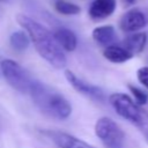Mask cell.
<instances>
[{
	"label": "cell",
	"mask_w": 148,
	"mask_h": 148,
	"mask_svg": "<svg viewBox=\"0 0 148 148\" xmlns=\"http://www.w3.org/2000/svg\"><path fill=\"white\" fill-rule=\"evenodd\" d=\"M147 44V34L146 32H133L124 38L121 45L130 51L133 56L139 54L143 51Z\"/></svg>",
	"instance_id": "13"
},
{
	"label": "cell",
	"mask_w": 148,
	"mask_h": 148,
	"mask_svg": "<svg viewBox=\"0 0 148 148\" xmlns=\"http://www.w3.org/2000/svg\"><path fill=\"white\" fill-rule=\"evenodd\" d=\"M54 9L57 13L61 14V15H77L81 12L80 6H77L76 3L66 1V0H56L54 2Z\"/></svg>",
	"instance_id": "15"
},
{
	"label": "cell",
	"mask_w": 148,
	"mask_h": 148,
	"mask_svg": "<svg viewBox=\"0 0 148 148\" xmlns=\"http://www.w3.org/2000/svg\"><path fill=\"white\" fill-rule=\"evenodd\" d=\"M65 76H66L67 81L69 82V84L80 94H82L94 101H98V102L104 101V98H105L104 91L101 88H98L97 86H94V84L82 80L81 77H79L76 74H74L69 69L65 71Z\"/></svg>",
	"instance_id": "7"
},
{
	"label": "cell",
	"mask_w": 148,
	"mask_h": 148,
	"mask_svg": "<svg viewBox=\"0 0 148 148\" xmlns=\"http://www.w3.org/2000/svg\"><path fill=\"white\" fill-rule=\"evenodd\" d=\"M92 39L101 46L108 47L116 44L117 34L112 25H99L92 30Z\"/></svg>",
	"instance_id": "11"
},
{
	"label": "cell",
	"mask_w": 148,
	"mask_h": 148,
	"mask_svg": "<svg viewBox=\"0 0 148 148\" xmlns=\"http://www.w3.org/2000/svg\"><path fill=\"white\" fill-rule=\"evenodd\" d=\"M17 23L27 31L38 54L54 68H64L67 64L65 51L56 40L53 32L42 23L25 14L16 15Z\"/></svg>",
	"instance_id": "1"
},
{
	"label": "cell",
	"mask_w": 148,
	"mask_h": 148,
	"mask_svg": "<svg viewBox=\"0 0 148 148\" xmlns=\"http://www.w3.org/2000/svg\"><path fill=\"white\" fill-rule=\"evenodd\" d=\"M29 95L39 111L51 118L64 120L72 113L69 101L61 92L46 83L36 80Z\"/></svg>",
	"instance_id": "2"
},
{
	"label": "cell",
	"mask_w": 148,
	"mask_h": 148,
	"mask_svg": "<svg viewBox=\"0 0 148 148\" xmlns=\"http://www.w3.org/2000/svg\"><path fill=\"white\" fill-rule=\"evenodd\" d=\"M0 1H1V2H9L10 0H0Z\"/></svg>",
	"instance_id": "19"
},
{
	"label": "cell",
	"mask_w": 148,
	"mask_h": 148,
	"mask_svg": "<svg viewBox=\"0 0 148 148\" xmlns=\"http://www.w3.org/2000/svg\"><path fill=\"white\" fill-rule=\"evenodd\" d=\"M136 76H138L139 82L143 87H146L148 89V66H145V67L139 68L138 72H136Z\"/></svg>",
	"instance_id": "17"
},
{
	"label": "cell",
	"mask_w": 148,
	"mask_h": 148,
	"mask_svg": "<svg viewBox=\"0 0 148 148\" xmlns=\"http://www.w3.org/2000/svg\"><path fill=\"white\" fill-rule=\"evenodd\" d=\"M121 2H123V5L125 7H130V6L134 5L136 2V0H121Z\"/></svg>",
	"instance_id": "18"
},
{
	"label": "cell",
	"mask_w": 148,
	"mask_h": 148,
	"mask_svg": "<svg viewBox=\"0 0 148 148\" xmlns=\"http://www.w3.org/2000/svg\"><path fill=\"white\" fill-rule=\"evenodd\" d=\"M148 24V14L140 8H132L121 15L119 27L125 32H138Z\"/></svg>",
	"instance_id": "6"
},
{
	"label": "cell",
	"mask_w": 148,
	"mask_h": 148,
	"mask_svg": "<svg viewBox=\"0 0 148 148\" xmlns=\"http://www.w3.org/2000/svg\"><path fill=\"white\" fill-rule=\"evenodd\" d=\"M103 56L106 60L113 64H123L134 57L121 44H113V45L105 47L103 51Z\"/></svg>",
	"instance_id": "12"
},
{
	"label": "cell",
	"mask_w": 148,
	"mask_h": 148,
	"mask_svg": "<svg viewBox=\"0 0 148 148\" xmlns=\"http://www.w3.org/2000/svg\"><path fill=\"white\" fill-rule=\"evenodd\" d=\"M45 135L58 148H94L86 141L60 131H46Z\"/></svg>",
	"instance_id": "8"
},
{
	"label": "cell",
	"mask_w": 148,
	"mask_h": 148,
	"mask_svg": "<svg viewBox=\"0 0 148 148\" xmlns=\"http://www.w3.org/2000/svg\"><path fill=\"white\" fill-rule=\"evenodd\" d=\"M95 133L105 148H124L125 133L111 118H99L95 125Z\"/></svg>",
	"instance_id": "5"
},
{
	"label": "cell",
	"mask_w": 148,
	"mask_h": 148,
	"mask_svg": "<svg viewBox=\"0 0 148 148\" xmlns=\"http://www.w3.org/2000/svg\"><path fill=\"white\" fill-rule=\"evenodd\" d=\"M128 89L132 92V95L134 96V98H135V101L138 102L139 105H143L148 102V95L143 90H141L140 88L134 87L133 84H128Z\"/></svg>",
	"instance_id": "16"
},
{
	"label": "cell",
	"mask_w": 148,
	"mask_h": 148,
	"mask_svg": "<svg viewBox=\"0 0 148 148\" xmlns=\"http://www.w3.org/2000/svg\"><path fill=\"white\" fill-rule=\"evenodd\" d=\"M116 7L117 0H94L88 8V15L94 21H102L111 16Z\"/></svg>",
	"instance_id": "9"
},
{
	"label": "cell",
	"mask_w": 148,
	"mask_h": 148,
	"mask_svg": "<svg viewBox=\"0 0 148 148\" xmlns=\"http://www.w3.org/2000/svg\"><path fill=\"white\" fill-rule=\"evenodd\" d=\"M147 139H148V138H147Z\"/></svg>",
	"instance_id": "20"
},
{
	"label": "cell",
	"mask_w": 148,
	"mask_h": 148,
	"mask_svg": "<svg viewBox=\"0 0 148 148\" xmlns=\"http://www.w3.org/2000/svg\"><path fill=\"white\" fill-rule=\"evenodd\" d=\"M30 37L27 34V31H14L9 37V44L10 46L18 52H22L28 49L30 44Z\"/></svg>",
	"instance_id": "14"
},
{
	"label": "cell",
	"mask_w": 148,
	"mask_h": 148,
	"mask_svg": "<svg viewBox=\"0 0 148 148\" xmlns=\"http://www.w3.org/2000/svg\"><path fill=\"white\" fill-rule=\"evenodd\" d=\"M52 32H53V36H54L56 40L58 42V44L60 45V47L64 51L72 52L76 49L77 38H76V35L71 29L59 27V28H56Z\"/></svg>",
	"instance_id": "10"
},
{
	"label": "cell",
	"mask_w": 148,
	"mask_h": 148,
	"mask_svg": "<svg viewBox=\"0 0 148 148\" xmlns=\"http://www.w3.org/2000/svg\"><path fill=\"white\" fill-rule=\"evenodd\" d=\"M109 102L121 118L136 126L148 138V112L136 104L128 95L123 92L111 94Z\"/></svg>",
	"instance_id": "3"
},
{
	"label": "cell",
	"mask_w": 148,
	"mask_h": 148,
	"mask_svg": "<svg viewBox=\"0 0 148 148\" xmlns=\"http://www.w3.org/2000/svg\"><path fill=\"white\" fill-rule=\"evenodd\" d=\"M0 67L3 77L10 87L21 94L30 92L36 80L32 79L31 75L21 65L12 59H3L0 64Z\"/></svg>",
	"instance_id": "4"
}]
</instances>
